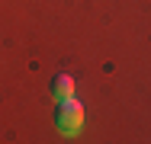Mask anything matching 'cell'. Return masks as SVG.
Returning <instances> with one entry per match:
<instances>
[{"label":"cell","instance_id":"cell-1","mask_svg":"<svg viewBox=\"0 0 151 144\" xmlns=\"http://www.w3.org/2000/svg\"><path fill=\"white\" fill-rule=\"evenodd\" d=\"M55 125H58L64 135L81 131V125H84V106H81L74 96H64L58 103V109H55Z\"/></svg>","mask_w":151,"mask_h":144},{"label":"cell","instance_id":"cell-2","mask_svg":"<svg viewBox=\"0 0 151 144\" xmlns=\"http://www.w3.org/2000/svg\"><path fill=\"white\" fill-rule=\"evenodd\" d=\"M52 93H55L58 99L74 96V77H71V74H55V77H52Z\"/></svg>","mask_w":151,"mask_h":144}]
</instances>
